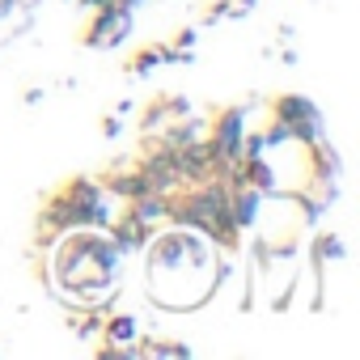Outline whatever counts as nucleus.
Here are the masks:
<instances>
[{
    "instance_id": "obj_8",
    "label": "nucleus",
    "mask_w": 360,
    "mask_h": 360,
    "mask_svg": "<svg viewBox=\"0 0 360 360\" xmlns=\"http://www.w3.org/2000/svg\"><path fill=\"white\" fill-rule=\"evenodd\" d=\"M131 330H136V322H131V318H123V322H115V326H110V339H115V343H123V339H131Z\"/></svg>"
},
{
    "instance_id": "obj_1",
    "label": "nucleus",
    "mask_w": 360,
    "mask_h": 360,
    "mask_svg": "<svg viewBox=\"0 0 360 360\" xmlns=\"http://www.w3.org/2000/svg\"><path fill=\"white\" fill-rule=\"evenodd\" d=\"M174 221H183L191 229H204L221 242H233L238 238V225H233V204H229V187L221 183V178H204L200 191H191V200L174 204L169 208Z\"/></svg>"
},
{
    "instance_id": "obj_4",
    "label": "nucleus",
    "mask_w": 360,
    "mask_h": 360,
    "mask_svg": "<svg viewBox=\"0 0 360 360\" xmlns=\"http://www.w3.org/2000/svg\"><path fill=\"white\" fill-rule=\"evenodd\" d=\"M140 174H144V183H148V191H157V195H165L169 187H178V174H174V161H169V148H161V153H153L144 165H140Z\"/></svg>"
},
{
    "instance_id": "obj_9",
    "label": "nucleus",
    "mask_w": 360,
    "mask_h": 360,
    "mask_svg": "<svg viewBox=\"0 0 360 360\" xmlns=\"http://www.w3.org/2000/svg\"><path fill=\"white\" fill-rule=\"evenodd\" d=\"M89 9H106V5H119V0H85Z\"/></svg>"
},
{
    "instance_id": "obj_2",
    "label": "nucleus",
    "mask_w": 360,
    "mask_h": 360,
    "mask_svg": "<svg viewBox=\"0 0 360 360\" xmlns=\"http://www.w3.org/2000/svg\"><path fill=\"white\" fill-rule=\"evenodd\" d=\"M169 161H174V174H178V183H204V178H212V144L204 136L187 140V144H178L169 148Z\"/></svg>"
},
{
    "instance_id": "obj_6",
    "label": "nucleus",
    "mask_w": 360,
    "mask_h": 360,
    "mask_svg": "<svg viewBox=\"0 0 360 360\" xmlns=\"http://www.w3.org/2000/svg\"><path fill=\"white\" fill-rule=\"evenodd\" d=\"M110 191L123 195V200H140V195L148 191V183H144V174L136 169V174H119V178H110Z\"/></svg>"
},
{
    "instance_id": "obj_3",
    "label": "nucleus",
    "mask_w": 360,
    "mask_h": 360,
    "mask_svg": "<svg viewBox=\"0 0 360 360\" xmlns=\"http://www.w3.org/2000/svg\"><path fill=\"white\" fill-rule=\"evenodd\" d=\"M276 115H280V131H292L297 140H314L318 136V110H314V102H305V98H280V106H276Z\"/></svg>"
},
{
    "instance_id": "obj_5",
    "label": "nucleus",
    "mask_w": 360,
    "mask_h": 360,
    "mask_svg": "<svg viewBox=\"0 0 360 360\" xmlns=\"http://www.w3.org/2000/svg\"><path fill=\"white\" fill-rule=\"evenodd\" d=\"M229 204H233V225H238V229H250L255 217H259V191H255V187L229 191Z\"/></svg>"
},
{
    "instance_id": "obj_7",
    "label": "nucleus",
    "mask_w": 360,
    "mask_h": 360,
    "mask_svg": "<svg viewBox=\"0 0 360 360\" xmlns=\"http://www.w3.org/2000/svg\"><path fill=\"white\" fill-rule=\"evenodd\" d=\"M119 22H127V18H123V5H106V9H98V22H94V30H89V43H102L106 30L119 26Z\"/></svg>"
}]
</instances>
